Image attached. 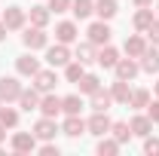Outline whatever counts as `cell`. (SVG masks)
Listing matches in <instances>:
<instances>
[{"label":"cell","mask_w":159,"mask_h":156,"mask_svg":"<svg viewBox=\"0 0 159 156\" xmlns=\"http://www.w3.org/2000/svg\"><path fill=\"white\" fill-rule=\"evenodd\" d=\"M86 132H89V135H107V132H110V117H107V110H95V113H92V117L86 119Z\"/></svg>","instance_id":"6da1fadb"},{"label":"cell","mask_w":159,"mask_h":156,"mask_svg":"<svg viewBox=\"0 0 159 156\" xmlns=\"http://www.w3.org/2000/svg\"><path fill=\"white\" fill-rule=\"evenodd\" d=\"M21 86L16 77H0V101L3 104H9V101H19V95H21Z\"/></svg>","instance_id":"7a4b0ae2"},{"label":"cell","mask_w":159,"mask_h":156,"mask_svg":"<svg viewBox=\"0 0 159 156\" xmlns=\"http://www.w3.org/2000/svg\"><path fill=\"white\" fill-rule=\"evenodd\" d=\"M21 43L34 52V49H46L49 46V34L43 31V28H28L25 34H21Z\"/></svg>","instance_id":"3957f363"},{"label":"cell","mask_w":159,"mask_h":156,"mask_svg":"<svg viewBox=\"0 0 159 156\" xmlns=\"http://www.w3.org/2000/svg\"><path fill=\"white\" fill-rule=\"evenodd\" d=\"M46 61H49V67H64V64L70 61V49H67V43H55V46H49V49H46Z\"/></svg>","instance_id":"277c9868"},{"label":"cell","mask_w":159,"mask_h":156,"mask_svg":"<svg viewBox=\"0 0 159 156\" xmlns=\"http://www.w3.org/2000/svg\"><path fill=\"white\" fill-rule=\"evenodd\" d=\"M89 43H95V46H107L110 43V28H107V21L101 19V21H92L89 25Z\"/></svg>","instance_id":"5b68a950"},{"label":"cell","mask_w":159,"mask_h":156,"mask_svg":"<svg viewBox=\"0 0 159 156\" xmlns=\"http://www.w3.org/2000/svg\"><path fill=\"white\" fill-rule=\"evenodd\" d=\"M113 71H116V80H129V83H132V80L138 77L141 64L132 58V55H129V58H119L116 64H113Z\"/></svg>","instance_id":"8992f818"},{"label":"cell","mask_w":159,"mask_h":156,"mask_svg":"<svg viewBox=\"0 0 159 156\" xmlns=\"http://www.w3.org/2000/svg\"><path fill=\"white\" fill-rule=\"evenodd\" d=\"M12 150H16V153H31V150H37V135H34V132H16V135H12Z\"/></svg>","instance_id":"52a82bcc"},{"label":"cell","mask_w":159,"mask_h":156,"mask_svg":"<svg viewBox=\"0 0 159 156\" xmlns=\"http://www.w3.org/2000/svg\"><path fill=\"white\" fill-rule=\"evenodd\" d=\"M31 80H34V89H37V92H43V95H46V92H52V89H55V83H58L55 67H52V71H37Z\"/></svg>","instance_id":"ba28073f"},{"label":"cell","mask_w":159,"mask_h":156,"mask_svg":"<svg viewBox=\"0 0 159 156\" xmlns=\"http://www.w3.org/2000/svg\"><path fill=\"white\" fill-rule=\"evenodd\" d=\"M55 132H58V126H55L52 117H40L37 122H34V135H37V141H52Z\"/></svg>","instance_id":"9c48e42d"},{"label":"cell","mask_w":159,"mask_h":156,"mask_svg":"<svg viewBox=\"0 0 159 156\" xmlns=\"http://www.w3.org/2000/svg\"><path fill=\"white\" fill-rule=\"evenodd\" d=\"M61 132L67 138H80L83 132H86V119L80 117V113H67V119L61 122Z\"/></svg>","instance_id":"30bf717a"},{"label":"cell","mask_w":159,"mask_h":156,"mask_svg":"<svg viewBox=\"0 0 159 156\" xmlns=\"http://www.w3.org/2000/svg\"><path fill=\"white\" fill-rule=\"evenodd\" d=\"M37 110L43 113V117H52V119H55L61 113V98L52 95V92H46V95L40 98V107H37Z\"/></svg>","instance_id":"8fae6325"},{"label":"cell","mask_w":159,"mask_h":156,"mask_svg":"<svg viewBox=\"0 0 159 156\" xmlns=\"http://www.w3.org/2000/svg\"><path fill=\"white\" fill-rule=\"evenodd\" d=\"M3 25H6V31H19V28H25V9H19V6L3 9Z\"/></svg>","instance_id":"7c38bea8"},{"label":"cell","mask_w":159,"mask_h":156,"mask_svg":"<svg viewBox=\"0 0 159 156\" xmlns=\"http://www.w3.org/2000/svg\"><path fill=\"white\" fill-rule=\"evenodd\" d=\"M138 64H141V71H147V74H159V49L156 46H147Z\"/></svg>","instance_id":"4fadbf2b"},{"label":"cell","mask_w":159,"mask_h":156,"mask_svg":"<svg viewBox=\"0 0 159 156\" xmlns=\"http://www.w3.org/2000/svg\"><path fill=\"white\" fill-rule=\"evenodd\" d=\"M129 129H132V135L135 138H147L150 132H153V119L150 117H132V122H129Z\"/></svg>","instance_id":"5bb4252c"},{"label":"cell","mask_w":159,"mask_h":156,"mask_svg":"<svg viewBox=\"0 0 159 156\" xmlns=\"http://www.w3.org/2000/svg\"><path fill=\"white\" fill-rule=\"evenodd\" d=\"M55 40L70 46V43L77 40V25H74V21H58V28H55Z\"/></svg>","instance_id":"9a60e30c"},{"label":"cell","mask_w":159,"mask_h":156,"mask_svg":"<svg viewBox=\"0 0 159 156\" xmlns=\"http://www.w3.org/2000/svg\"><path fill=\"white\" fill-rule=\"evenodd\" d=\"M19 104H21V110H28V113H31V110H37V107H40V92L34 89V86H31V89H21Z\"/></svg>","instance_id":"2e32d148"},{"label":"cell","mask_w":159,"mask_h":156,"mask_svg":"<svg viewBox=\"0 0 159 156\" xmlns=\"http://www.w3.org/2000/svg\"><path fill=\"white\" fill-rule=\"evenodd\" d=\"M16 71H19L21 77H34L40 71V61L34 55H21V58H16Z\"/></svg>","instance_id":"e0dca14e"},{"label":"cell","mask_w":159,"mask_h":156,"mask_svg":"<svg viewBox=\"0 0 159 156\" xmlns=\"http://www.w3.org/2000/svg\"><path fill=\"white\" fill-rule=\"evenodd\" d=\"M110 95H113V101H119V104H129V98H132L129 80H116V83L110 86Z\"/></svg>","instance_id":"ac0fdd59"},{"label":"cell","mask_w":159,"mask_h":156,"mask_svg":"<svg viewBox=\"0 0 159 156\" xmlns=\"http://www.w3.org/2000/svg\"><path fill=\"white\" fill-rule=\"evenodd\" d=\"M144 49H147V40L138 37V34H132V37L125 40V55H132V58H141V55H144Z\"/></svg>","instance_id":"d6986e66"},{"label":"cell","mask_w":159,"mask_h":156,"mask_svg":"<svg viewBox=\"0 0 159 156\" xmlns=\"http://www.w3.org/2000/svg\"><path fill=\"white\" fill-rule=\"evenodd\" d=\"M89 98H92V110H107V107L113 104V95H110L107 89H95Z\"/></svg>","instance_id":"ffe728a7"},{"label":"cell","mask_w":159,"mask_h":156,"mask_svg":"<svg viewBox=\"0 0 159 156\" xmlns=\"http://www.w3.org/2000/svg\"><path fill=\"white\" fill-rule=\"evenodd\" d=\"M95 12H98V19L110 21L119 12V6H116V0H98V3H95Z\"/></svg>","instance_id":"44dd1931"},{"label":"cell","mask_w":159,"mask_h":156,"mask_svg":"<svg viewBox=\"0 0 159 156\" xmlns=\"http://www.w3.org/2000/svg\"><path fill=\"white\" fill-rule=\"evenodd\" d=\"M153 19H156V16H153V9H147V6H138V12H135V28H138V31H147V28H150V25H153Z\"/></svg>","instance_id":"7402d4cb"},{"label":"cell","mask_w":159,"mask_h":156,"mask_svg":"<svg viewBox=\"0 0 159 156\" xmlns=\"http://www.w3.org/2000/svg\"><path fill=\"white\" fill-rule=\"evenodd\" d=\"M83 74H86V64H83V61H67V64H64V80H67V83H80Z\"/></svg>","instance_id":"603a6c76"},{"label":"cell","mask_w":159,"mask_h":156,"mask_svg":"<svg viewBox=\"0 0 159 156\" xmlns=\"http://www.w3.org/2000/svg\"><path fill=\"white\" fill-rule=\"evenodd\" d=\"M49 19H52L49 6H34V9H31V25H34V28H46Z\"/></svg>","instance_id":"cb8c5ba5"},{"label":"cell","mask_w":159,"mask_h":156,"mask_svg":"<svg viewBox=\"0 0 159 156\" xmlns=\"http://www.w3.org/2000/svg\"><path fill=\"white\" fill-rule=\"evenodd\" d=\"M95 61H98L101 67H113V64L119 61V52L113 49V46H101V52H98V58H95Z\"/></svg>","instance_id":"d4e9b609"},{"label":"cell","mask_w":159,"mask_h":156,"mask_svg":"<svg viewBox=\"0 0 159 156\" xmlns=\"http://www.w3.org/2000/svg\"><path fill=\"white\" fill-rule=\"evenodd\" d=\"M70 12H74L77 19H89V16L95 12V3H92V0H74V3H70Z\"/></svg>","instance_id":"484cf974"},{"label":"cell","mask_w":159,"mask_h":156,"mask_svg":"<svg viewBox=\"0 0 159 156\" xmlns=\"http://www.w3.org/2000/svg\"><path fill=\"white\" fill-rule=\"evenodd\" d=\"M95 58H98V52H95V43H80V46H77V61H83V64H92Z\"/></svg>","instance_id":"4316f807"},{"label":"cell","mask_w":159,"mask_h":156,"mask_svg":"<svg viewBox=\"0 0 159 156\" xmlns=\"http://www.w3.org/2000/svg\"><path fill=\"white\" fill-rule=\"evenodd\" d=\"M147 104H150V92H147V89H132L129 107H135V110H144Z\"/></svg>","instance_id":"83f0119b"},{"label":"cell","mask_w":159,"mask_h":156,"mask_svg":"<svg viewBox=\"0 0 159 156\" xmlns=\"http://www.w3.org/2000/svg\"><path fill=\"white\" fill-rule=\"evenodd\" d=\"M0 126H6V129H16L19 126V113L9 104H0Z\"/></svg>","instance_id":"f1b7e54d"},{"label":"cell","mask_w":159,"mask_h":156,"mask_svg":"<svg viewBox=\"0 0 159 156\" xmlns=\"http://www.w3.org/2000/svg\"><path fill=\"white\" fill-rule=\"evenodd\" d=\"M95 89H101V80L95 77V74H83V77H80V92H83V95H92Z\"/></svg>","instance_id":"f546056e"},{"label":"cell","mask_w":159,"mask_h":156,"mask_svg":"<svg viewBox=\"0 0 159 156\" xmlns=\"http://www.w3.org/2000/svg\"><path fill=\"white\" fill-rule=\"evenodd\" d=\"M113 153H119V141H116V138H104V135H101L98 156H113Z\"/></svg>","instance_id":"4dcf8cb0"},{"label":"cell","mask_w":159,"mask_h":156,"mask_svg":"<svg viewBox=\"0 0 159 156\" xmlns=\"http://www.w3.org/2000/svg\"><path fill=\"white\" fill-rule=\"evenodd\" d=\"M61 110H64V113H80V110H83V98H80V95L61 98Z\"/></svg>","instance_id":"1f68e13d"},{"label":"cell","mask_w":159,"mask_h":156,"mask_svg":"<svg viewBox=\"0 0 159 156\" xmlns=\"http://www.w3.org/2000/svg\"><path fill=\"white\" fill-rule=\"evenodd\" d=\"M110 132H113V138H116L119 144H125V141L132 138V129H129V122H110Z\"/></svg>","instance_id":"d6a6232c"},{"label":"cell","mask_w":159,"mask_h":156,"mask_svg":"<svg viewBox=\"0 0 159 156\" xmlns=\"http://www.w3.org/2000/svg\"><path fill=\"white\" fill-rule=\"evenodd\" d=\"M144 153L147 156H159V138H144Z\"/></svg>","instance_id":"836d02e7"},{"label":"cell","mask_w":159,"mask_h":156,"mask_svg":"<svg viewBox=\"0 0 159 156\" xmlns=\"http://www.w3.org/2000/svg\"><path fill=\"white\" fill-rule=\"evenodd\" d=\"M74 0H49V12H67Z\"/></svg>","instance_id":"e575fe53"},{"label":"cell","mask_w":159,"mask_h":156,"mask_svg":"<svg viewBox=\"0 0 159 156\" xmlns=\"http://www.w3.org/2000/svg\"><path fill=\"white\" fill-rule=\"evenodd\" d=\"M147 117L153 119V122H159V101H150L147 104Z\"/></svg>","instance_id":"d590c367"},{"label":"cell","mask_w":159,"mask_h":156,"mask_svg":"<svg viewBox=\"0 0 159 156\" xmlns=\"http://www.w3.org/2000/svg\"><path fill=\"white\" fill-rule=\"evenodd\" d=\"M147 37L153 40V43H159V19H153V25L147 28Z\"/></svg>","instance_id":"8d00e7d4"},{"label":"cell","mask_w":159,"mask_h":156,"mask_svg":"<svg viewBox=\"0 0 159 156\" xmlns=\"http://www.w3.org/2000/svg\"><path fill=\"white\" fill-rule=\"evenodd\" d=\"M40 153H43V156H58V147H55L52 141H46V144L40 147Z\"/></svg>","instance_id":"74e56055"},{"label":"cell","mask_w":159,"mask_h":156,"mask_svg":"<svg viewBox=\"0 0 159 156\" xmlns=\"http://www.w3.org/2000/svg\"><path fill=\"white\" fill-rule=\"evenodd\" d=\"M3 40H6V25L0 21V43H3Z\"/></svg>","instance_id":"f35d334b"},{"label":"cell","mask_w":159,"mask_h":156,"mask_svg":"<svg viewBox=\"0 0 159 156\" xmlns=\"http://www.w3.org/2000/svg\"><path fill=\"white\" fill-rule=\"evenodd\" d=\"M153 0H135V6H150Z\"/></svg>","instance_id":"ab89813d"},{"label":"cell","mask_w":159,"mask_h":156,"mask_svg":"<svg viewBox=\"0 0 159 156\" xmlns=\"http://www.w3.org/2000/svg\"><path fill=\"white\" fill-rule=\"evenodd\" d=\"M3 138H6V126H0V144H3Z\"/></svg>","instance_id":"60d3db41"},{"label":"cell","mask_w":159,"mask_h":156,"mask_svg":"<svg viewBox=\"0 0 159 156\" xmlns=\"http://www.w3.org/2000/svg\"><path fill=\"white\" fill-rule=\"evenodd\" d=\"M156 95H159V83H156Z\"/></svg>","instance_id":"b9f144b4"},{"label":"cell","mask_w":159,"mask_h":156,"mask_svg":"<svg viewBox=\"0 0 159 156\" xmlns=\"http://www.w3.org/2000/svg\"><path fill=\"white\" fill-rule=\"evenodd\" d=\"M0 104H3V101H0Z\"/></svg>","instance_id":"7bdbcfd3"}]
</instances>
